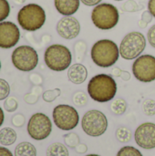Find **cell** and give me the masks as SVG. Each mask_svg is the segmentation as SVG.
<instances>
[{
    "instance_id": "obj_1",
    "label": "cell",
    "mask_w": 155,
    "mask_h": 156,
    "mask_svg": "<svg viewBox=\"0 0 155 156\" xmlns=\"http://www.w3.org/2000/svg\"><path fill=\"white\" fill-rule=\"evenodd\" d=\"M90 97L98 102H108L111 101L117 92V83L108 74H98L94 76L88 84Z\"/></svg>"
},
{
    "instance_id": "obj_2",
    "label": "cell",
    "mask_w": 155,
    "mask_h": 156,
    "mask_svg": "<svg viewBox=\"0 0 155 156\" xmlns=\"http://www.w3.org/2000/svg\"><path fill=\"white\" fill-rule=\"evenodd\" d=\"M91 59L100 68L113 66L120 58V48L111 39H100L94 43L90 51Z\"/></svg>"
},
{
    "instance_id": "obj_3",
    "label": "cell",
    "mask_w": 155,
    "mask_h": 156,
    "mask_svg": "<svg viewBox=\"0 0 155 156\" xmlns=\"http://www.w3.org/2000/svg\"><path fill=\"white\" fill-rule=\"evenodd\" d=\"M19 26L26 31H36L43 27L46 22V12L37 4L24 5L17 14Z\"/></svg>"
},
{
    "instance_id": "obj_4",
    "label": "cell",
    "mask_w": 155,
    "mask_h": 156,
    "mask_svg": "<svg viewBox=\"0 0 155 156\" xmlns=\"http://www.w3.org/2000/svg\"><path fill=\"white\" fill-rule=\"evenodd\" d=\"M91 20L96 27L101 30H110L117 26L120 20L118 8L112 4L101 3L92 9Z\"/></svg>"
},
{
    "instance_id": "obj_5",
    "label": "cell",
    "mask_w": 155,
    "mask_h": 156,
    "mask_svg": "<svg viewBox=\"0 0 155 156\" xmlns=\"http://www.w3.org/2000/svg\"><path fill=\"white\" fill-rule=\"evenodd\" d=\"M44 60L48 69L54 71H63L69 68L72 60V55L66 46L54 44L46 49Z\"/></svg>"
},
{
    "instance_id": "obj_6",
    "label": "cell",
    "mask_w": 155,
    "mask_h": 156,
    "mask_svg": "<svg viewBox=\"0 0 155 156\" xmlns=\"http://www.w3.org/2000/svg\"><path fill=\"white\" fill-rule=\"evenodd\" d=\"M146 47V38L141 32L132 31L127 34L121 42L120 55L122 58L132 60L140 57Z\"/></svg>"
},
{
    "instance_id": "obj_7",
    "label": "cell",
    "mask_w": 155,
    "mask_h": 156,
    "mask_svg": "<svg viewBox=\"0 0 155 156\" xmlns=\"http://www.w3.org/2000/svg\"><path fill=\"white\" fill-rule=\"evenodd\" d=\"M81 126L86 134L98 137L105 133L108 128V120L103 112L98 110H91L84 114Z\"/></svg>"
},
{
    "instance_id": "obj_8",
    "label": "cell",
    "mask_w": 155,
    "mask_h": 156,
    "mask_svg": "<svg viewBox=\"0 0 155 156\" xmlns=\"http://www.w3.org/2000/svg\"><path fill=\"white\" fill-rule=\"evenodd\" d=\"M12 63L17 69L21 71L33 70L38 63V55L30 46H19L11 56Z\"/></svg>"
},
{
    "instance_id": "obj_9",
    "label": "cell",
    "mask_w": 155,
    "mask_h": 156,
    "mask_svg": "<svg viewBox=\"0 0 155 156\" xmlns=\"http://www.w3.org/2000/svg\"><path fill=\"white\" fill-rule=\"evenodd\" d=\"M53 121L56 126L63 131H70L77 127L79 116L77 110L69 105L60 104L53 110Z\"/></svg>"
},
{
    "instance_id": "obj_10",
    "label": "cell",
    "mask_w": 155,
    "mask_h": 156,
    "mask_svg": "<svg viewBox=\"0 0 155 156\" xmlns=\"http://www.w3.org/2000/svg\"><path fill=\"white\" fill-rule=\"evenodd\" d=\"M52 132L50 119L44 113L37 112L31 116L27 123V133L36 141H42L48 138Z\"/></svg>"
},
{
    "instance_id": "obj_11",
    "label": "cell",
    "mask_w": 155,
    "mask_h": 156,
    "mask_svg": "<svg viewBox=\"0 0 155 156\" xmlns=\"http://www.w3.org/2000/svg\"><path fill=\"white\" fill-rule=\"evenodd\" d=\"M132 73L141 82L155 80V57L148 54L138 57L132 64Z\"/></svg>"
},
{
    "instance_id": "obj_12",
    "label": "cell",
    "mask_w": 155,
    "mask_h": 156,
    "mask_svg": "<svg viewBox=\"0 0 155 156\" xmlns=\"http://www.w3.org/2000/svg\"><path fill=\"white\" fill-rule=\"evenodd\" d=\"M134 139L136 144L143 149L151 150L155 148V124L144 122L135 131Z\"/></svg>"
},
{
    "instance_id": "obj_13",
    "label": "cell",
    "mask_w": 155,
    "mask_h": 156,
    "mask_svg": "<svg viewBox=\"0 0 155 156\" xmlns=\"http://www.w3.org/2000/svg\"><path fill=\"white\" fill-rule=\"evenodd\" d=\"M20 31L17 26L10 21L0 22V48H10L17 44Z\"/></svg>"
},
{
    "instance_id": "obj_14",
    "label": "cell",
    "mask_w": 155,
    "mask_h": 156,
    "mask_svg": "<svg viewBox=\"0 0 155 156\" xmlns=\"http://www.w3.org/2000/svg\"><path fill=\"white\" fill-rule=\"evenodd\" d=\"M57 32L62 38L73 39L80 32V24L74 16H63L57 24Z\"/></svg>"
},
{
    "instance_id": "obj_15",
    "label": "cell",
    "mask_w": 155,
    "mask_h": 156,
    "mask_svg": "<svg viewBox=\"0 0 155 156\" xmlns=\"http://www.w3.org/2000/svg\"><path fill=\"white\" fill-rule=\"evenodd\" d=\"M80 0H54L57 11L67 16L74 15L79 7Z\"/></svg>"
},
{
    "instance_id": "obj_16",
    "label": "cell",
    "mask_w": 155,
    "mask_h": 156,
    "mask_svg": "<svg viewBox=\"0 0 155 156\" xmlns=\"http://www.w3.org/2000/svg\"><path fill=\"white\" fill-rule=\"evenodd\" d=\"M68 77L70 82L74 84H81L88 77V70L84 65L77 63L69 68Z\"/></svg>"
},
{
    "instance_id": "obj_17",
    "label": "cell",
    "mask_w": 155,
    "mask_h": 156,
    "mask_svg": "<svg viewBox=\"0 0 155 156\" xmlns=\"http://www.w3.org/2000/svg\"><path fill=\"white\" fill-rule=\"evenodd\" d=\"M15 156H37V149L32 144L24 142L16 147Z\"/></svg>"
},
{
    "instance_id": "obj_18",
    "label": "cell",
    "mask_w": 155,
    "mask_h": 156,
    "mask_svg": "<svg viewBox=\"0 0 155 156\" xmlns=\"http://www.w3.org/2000/svg\"><path fill=\"white\" fill-rule=\"evenodd\" d=\"M16 140V132L9 127L3 128L0 130V144L5 146L13 144Z\"/></svg>"
},
{
    "instance_id": "obj_19",
    "label": "cell",
    "mask_w": 155,
    "mask_h": 156,
    "mask_svg": "<svg viewBox=\"0 0 155 156\" xmlns=\"http://www.w3.org/2000/svg\"><path fill=\"white\" fill-rule=\"evenodd\" d=\"M47 156H69V151L64 144L54 143L48 147Z\"/></svg>"
},
{
    "instance_id": "obj_20",
    "label": "cell",
    "mask_w": 155,
    "mask_h": 156,
    "mask_svg": "<svg viewBox=\"0 0 155 156\" xmlns=\"http://www.w3.org/2000/svg\"><path fill=\"white\" fill-rule=\"evenodd\" d=\"M111 109L115 115H122L127 110V102L122 98L115 99L111 104Z\"/></svg>"
},
{
    "instance_id": "obj_21",
    "label": "cell",
    "mask_w": 155,
    "mask_h": 156,
    "mask_svg": "<svg viewBox=\"0 0 155 156\" xmlns=\"http://www.w3.org/2000/svg\"><path fill=\"white\" fill-rule=\"evenodd\" d=\"M132 137V132L127 127H119L116 131V138L121 143H129Z\"/></svg>"
},
{
    "instance_id": "obj_22",
    "label": "cell",
    "mask_w": 155,
    "mask_h": 156,
    "mask_svg": "<svg viewBox=\"0 0 155 156\" xmlns=\"http://www.w3.org/2000/svg\"><path fill=\"white\" fill-rule=\"evenodd\" d=\"M63 138H64V142L66 145L70 148H76L79 144V137L78 136V134L74 133L65 134Z\"/></svg>"
},
{
    "instance_id": "obj_23",
    "label": "cell",
    "mask_w": 155,
    "mask_h": 156,
    "mask_svg": "<svg viewBox=\"0 0 155 156\" xmlns=\"http://www.w3.org/2000/svg\"><path fill=\"white\" fill-rule=\"evenodd\" d=\"M117 156H143V154L133 146H124L118 152Z\"/></svg>"
},
{
    "instance_id": "obj_24",
    "label": "cell",
    "mask_w": 155,
    "mask_h": 156,
    "mask_svg": "<svg viewBox=\"0 0 155 156\" xmlns=\"http://www.w3.org/2000/svg\"><path fill=\"white\" fill-rule=\"evenodd\" d=\"M143 112L147 116H153L155 115V101L148 99L144 101L143 104Z\"/></svg>"
},
{
    "instance_id": "obj_25",
    "label": "cell",
    "mask_w": 155,
    "mask_h": 156,
    "mask_svg": "<svg viewBox=\"0 0 155 156\" xmlns=\"http://www.w3.org/2000/svg\"><path fill=\"white\" fill-rule=\"evenodd\" d=\"M60 93H61V91L59 89L47 90L43 93V100L47 102H52L60 95Z\"/></svg>"
},
{
    "instance_id": "obj_26",
    "label": "cell",
    "mask_w": 155,
    "mask_h": 156,
    "mask_svg": "<svg viewBox=\"0 0 155 156\" xmlns=\"http://www.w3.org/2000/svg\"><path fill=\"white\" fill-rule=\"evenodd\" d=\"M10 13V5L7 0H0V22H3Z\"/></svg>"
},
{
    "instance_id": "obj_27",
    "label": "cell",
    "mask_w": 155,
    "mask_h": 156,
    "mask_svg": "<svg viewBox=\"0 0 155 156\" xmlns=\"http://www.w3.org/2000/svg\"><path fill=\"white\" fill-rule=\"evenodd\" d=\"M10 92V87L6 80L0 79V101L6 99Z\"/></svg>"
},
{
    "instance_id": "obj_28",
    "label": "cell",
    "mask_w": 155,
    "mask_h": 156,
    "mask_svg": "<svg viewBox=\"0 0 155 156\" xmlns=\"http://www.w3.org/2000/svg\"><path fill=\"white\" fill-rule=\"evenodd\" d=\"M73 101L77 106H85L88 101L87 95L82 91H78L73 96Z\"/></svg>"
},
{
    "instance_id": "obj_29",
    "label": "cell",
    "mask_w": 155,
    "mask_h": 156,
    "mask_svg": "<svg viewBox=\"0 0 155 156\" xmlns=\"http://www.w3.org/2000/svg\"><path fill=\"white\" fill-rule=\"evenodd\" d=\"M5 110L8 112H13L17 109V101L14 98H6L4 103Z\"/></svg>"
},
{
    "instance_id": "obj_30",
    "label": "cell",
    "mask_w": 155,
    "mask_h": 156,
    "mask_svg": "<svg viewBox=\"0 0 155 156\" xmlns=\"http://www.w3.org/2000/svg\"><path fill=\"white\" fill-rule=\"evenodd\" d=\"M153 16L151 14V12L148 10V11H144L142 15V19L139 21V26L140 27L142 28H144L152 20H153Z\"/></svg>"
},
{
    "instance_id": "obj_31",
    "label": "cell",
    "mask_w": 155,
    "mask_h": 156,
    "mask_svg": "<svg viewBox=\"0 0 155 156\" xmlns=\"http://www.w3.org/2000/svg\"><path fill=\"white\" fill-rule=\"evenodd\" d=\"M138 5L135 1L133 0H130L128 2H126L123 5H122V9L124 11H128V12H135L138 10Z\"/></svg>"
},
{
    "instance_id": "obj_32",
    "label": "cell",
    "mask_w": 155,
    "mask_h": 156,
    "mask_svg": "<svg viewBox=\"0 0 155 156\" xmlns=\"http://www.w3.org/2000/svg\"><path fill=\"white\" fill-rule=\"evenodd\" d=\"M12 123L16 127H22L25 123V117L22 114H16L13 117Z\"/></svg>"
},
{
    "instance_id": "obj_33",
    "label": "cell",
    "mask_w": 155,
    "mask_h": 156,
    "mask_svg": "<svg viewBox=\"0 0 155 156\" xmlns=\"http://www.w3.org/2000/svg\"><path fill=\"white\" fill-rule=\"evenodd\" d=\"M147 38L150 45L155 48V24L149 29L147 34Z\"/></svg>"
},
{
    "instance_id": "obj_34",
    "label": "cell",
    "mask_w": 155,
    "mask_h": 156,
    "mask_svg": "<svg viewBox=\"0 0 155 156\" xmlns=\"http://www.w3.org/2000/svg\"><path fill=\"white\" fill-rule=\"evenodd\" d=\"M82 4H84L85 5H88V6H94V5H97L99 4H100V2L102 0H80Z\"/></svg>"
},
{
    "instance_id": "obj_35",
    "label": "cell",
    "mask_w": 155,
    "mask_h": 156,
    "mask_svg": "<svg viewBox=\"0 0 155 156\" xmlns=\"http://www.w3.org/2000/svg\"><path fill=\"white\" fill-rule=\"evenodd\" d=\"M148 10L155 17V0H149L148 2Z\"/></svg>"
},
{
    "instance_id": "obj_36",
    "label": "cell",
    "mask_w": 155,
    "mask_h": 156,
    "mask_svg": "<svg viewBox=\"0 0 155 156\" xmlns=\"http://www.w3.org/2000/svg\"><path fill=\"white\" fill-rule=\"evenodd\" d=\"M75 149H76L77 153H79V154H84V153L87 152V146H86V144H79Z\"/></svg>"
},
{
    "instance_id": "obj_37",
    "label": "cell",
    "mask_w": 155,
    "mask_h": 156,
    "mask_svg": "<svg viewBox=\"0 0 155 156\" xmlns=\"http://www.w3.org/2000/svg\"><path fill=\"white\" fill-rule=\"evenodd\" d=\"M0 156H13V154L7 148L0 147Z\"/></svg>"
},
{
    "instance_id": "obj_38",
    "label": "cell",
    "mask_w": 155,
    "mask_h": 156,
    "mask_svg": "<svg viewBox=\"0 0 155 156\" xmlns=\"http://www.w3.org/2000/svg\"><path fill=\"white\" fill-rule=\"evenodd\" d=\"M122 69H119V68H114L112 69V75L115 76V77H121V74H122Z\"/></svg>"
},
{
    "instance_id": "obj_39",
    "label": "cell",
    "mask_w": 155,
    "mask_h": 156,
    "mask_svg": "<svg viewBox=\"0 0 155 156\" xmlns=\"http://www.w3.org/2000/svg\"><path fill=\"white\" fill-rule=\"evenodd\" d=\"M4 120H5L4 112H3V110L1 109V107H0V126L3 124V122H4Z\"/></svg>"
},
{
    "instance_id": "obj_40",
    "label": "cell",
    "mask_w": 155,
    "mask_h": 156,
    "mask_svg": "<svg viewBox=\"0 0 155 156\" xmlns=\"http://www.w3.org/2000/svg\"><path fill=\"white\" fill-rule=\"evenodd\" d=\"M86 156H100V155H98V154H89V155H86Z\"/></svg>"
},
{
    "instance_id": "obj_41",
    "label": "cell",
    "mask_w": 155,
    "mask_h": 156,
    "mask_svg": "<svg viewBox=\"0 0 155 156\" xmlns=\"http://www.w3.org/2000/svg\"><path fill=\"white\" fill-rule=\"evenodd\" d=\"M114 1H123V0H114Z\"/></svg>"
},
{
    "instance_id": "obj_42",
    "label": "cell",
    "mask_w": 155,
    "mask_h": 156,
    "mask_svg": "<svg viewBox=\"0 0 155 156\" xmlns=\"http://www.w3.org/2000/svg\"><path fill=\"white\" fill-rule=\"evenodd\" d=\"M0 69H1V62H0Z\"/></svg>"
}]
</instances>
